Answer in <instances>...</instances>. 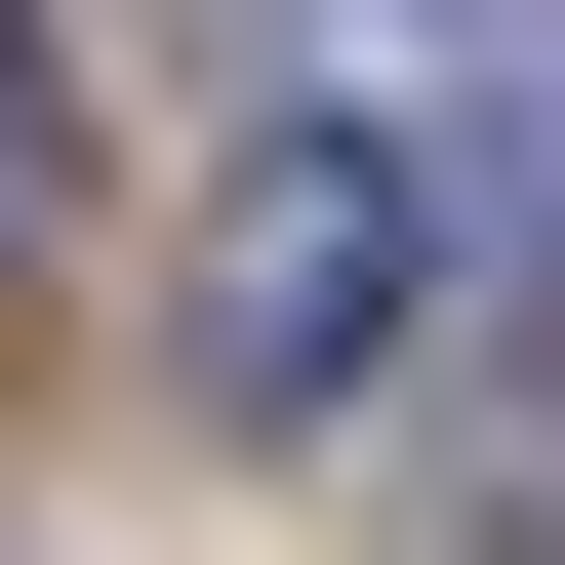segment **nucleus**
<instances>
[{
    "label": "nucleus",
    "instance_id": "obj_3",
    "mask_svg": "<svg viewBox=\"0 0 565 565\" xmlns=\"http://www.w3.org/2000/svg\"><path fill=\"white\" fill-rule=\"evenodd\" d=\"M484 202H565V82H525V121H484Z\"/></svg>",
    "mask_w": 565,
    "mask_h": 565
},
{
    "label": "nucleus",
    "instance_id": "obj_2",
    "mask_svg": "<svg viewBox=\"0 0 565 565\" xmlns=\"http://www.w3.org/2000/svg\"><path fill=\"white\" fill-rule=\"evenodd\" d=\"M41 202H82V41L0 0V243H41Z\"/></svg>",
    "mask_w": 565,
    "mask_h": 565
},
{
    "label": "nucleus",
    "instance_id": "obj_4",
    "mask_svg": "<svg viewBox=\"0 0 565 565\" xmlns=\"http://www.w3.org/2000/svg\"><path fill=\"white\" fill-rule=\"evenodd\" d=\"M525 525H565V445H525Z\"/></svg>",
    "mask_w": 565,
    "mask_h": 565
},
{
    "label": "nucleus",
    "instance_id": "obj_1",
    "mask_svg": "<svg viewBox=\"0 0 565 565\" xmlns=\"http://www.w3.org/2000/svg\"><path fill=\"white\" fill-rule=\"evenodd\" d=\"M404 282H445V162L404 121H243L202 162V404H364Z\"/></svg>",
    "mask_w": 565,
    "mask_h": 565
}]
</instances>
